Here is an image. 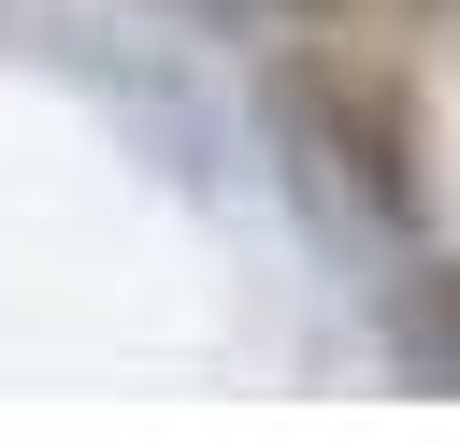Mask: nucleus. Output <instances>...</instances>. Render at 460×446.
I'll list each match as a JSON object with an SVG mask.
<instances>
[{"label": "nucleus", "instance_id": "2", "mask_svg": "<svg viewBox=\"0 0 460 446\" xmlns=\"http://www.w3.org/2000/svg\"><path fill=\"white\" fill-rule=\"evenodd\" d=\"M388 345H402V374L417 388H460V259H402V302H388Z\"/></svg>", "mask_w": 460, "mask_h": 446}, {"label": "nucleus", "instance_id": "1", "mask_svg": "<svg viewBox=\"0 0 460 446\" xmlns=\"http://www.w3.org/2000/svg\"><path fill=\"white\" fill-rule=\"evenodd\" d=\"M273 129H288V173L417 245L431 230V86H417V43H359V29H273Z\"/></svg>", "mask_w": 460, "mask_h": 446}, {"label": "nucleus", "instance_id": "3", "mask_svg": "<svg viewBox=\"0 0 460 446\" xmlns=\"http://www.w3.org/2000/svg\"><path fill=\"white\" fill-rule=\"evenodd\" d=\"M244 14L259 29H359V43H417V58L460 29V0H244Z\"/></svg>", "mask_w": 460, "mask_h": 446}]
</instances>
